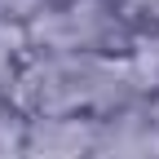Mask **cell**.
I'll return each mask as SVG.
<instances>
[{
  "mask_svg": "<svg viewBox=\"0 0 159 159\" xmlns=\"http://www.w3.org/2000/svg\"><path fill=\"white\" fill-rule=\"evenodd\" d=\"M155 93V71L142 57H57L31 53L13 89L27 119H115Z\"/></svg>",
  "mask_w": 159,
  "mask_h": 159,
  "instance_id": "cell-1",
  "label": "cell"
},
{
  "mask_svg": "<svg viewBox=\"0 0 159 159\" xmlns=\"http://www.w3.org/2000/svg\"><path fill=\"white\" fill-rule=\"evenodd\" d=\"M31 53L57 57H142L146 35L137 31L115 0H62L27 22Z\"/></svg>",
  "mask_w": 159,
  "mask_h": 159,
  "instance_id": "cell-2",
  "label": "cell"
},
{
  "mask_svg": "<svg viewBox=\"0 0 159 159\" xmlns=\"http://www.w3.org/2000/svg\"><path fill=\"white\" fill-rule=\"evenodd\" d=\"M18 159H106V119H27Z\"/></svg>",
  "mask_w": 159,
  "mask_h": 159,
  "instance_id": "cell-3",
  "label": "cell"
},
{
  "mask_svg": "<svg viewBox=\"0 0 159 159\" xmlns=\"http://www.w3.org/2000/svg\"><path fill=\"white\" fill-rule=\"evenodd\" d=\"M27 57H31L27 27L0 13V102H13V89H18V75H22Z\"/></svg>",
  "mask_w": 159,
  "mask_h": 159,
  "instance_id": "cell-4",
  "label": "cell"
},
{
  "mask_svg": "<svg viewBox=\"0 0 159 159\" xmlns=\"http://www.w3.org/2000/svg\"><path fill=\"white\" fill-rule=\"evenodd\" d=\"M146 106H150V119H155V128H159V93L146 97Z\"/></svg>",
  "mask_w": 159,
  "mask_h": 159,
  "instance_id": "cell-5",
  "label": "cell"
},
{
  "mask_svg": "<svg viewBox=\"0 0 159 159\" xmlns=\"http://www.w3.org/2000/svg\"><path fill=\"white\" fill-rule=\"evenodd\" d=\"M155 93H159V66H155Z\"/></svg>",
  "mask_w": 159,
  "mask_h": 159,
  "instance_id": "cell-6",
  "label": "cell"
}]
</instances>
